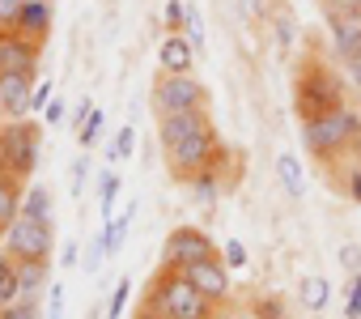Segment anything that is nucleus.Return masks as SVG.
<instances>
[{
  "instance_id": "obj_1",
  "label": "nucleus",
  "mask_w": 361,
  "mask_h": 319,
  "mask_svg": "<svg viewBox=\"0 0 361 319\" xmlns=\"http://www.w3.org/2000/svg\"><path fill=\"white\" fill-rule=\"evenodd\" d=\"M145 311H153L157 319H213V302L188 281V272H170L161 268L153 281H149V294L140 302Z\"/></svg>"
},
{
  "instance_id": "obj_2",
  "label": "nucleus",
  "mask_w": 361,
  "mask_h": 319,
  "mask_svg": "<svg viewBox=\"0 0 361 319\" xmlns=\"http://www.w3.org/2000/svg\"><path fill=\"white\" fill-rule=\"evenodd\" d=\"M302 145H306V153L319 157V162H336L340 153H348L353 145H361V115L353 107H344L336 115L302 119Z\"/></svg>"
},
{
  "instance_id": "obj_3",
  "label": "nucleus",
  "mask_w": 361,
  "mask_h": 319,
  "mask_svg": "<svg viewBox=\"0 0 361 319\" xmlns=\"http://www.w3.org/2000/svg\"><path fill=\"white\" fill-rule=\"evenodd\" d=\"M293 107H298V115H302V119L336 115V111H344V107H348V98H344V81H340L327 64L310 60V64L293 77Z\"/></svg>"
},
{
  "instance_id": "obj_4",
  "label": "nucleus",
  "mask_w": 361,
  "mask_h": 319,
  "mask_svg": "<svg viewBox=\"0 0 361 319\" xmlns=\"http://www.w3.org/2000/svg\"><path fill=\"white\" fill-rule=\"evenodd\" d=\"M221 157H226V145H221L217 128H213V124H204V128H196L192 136H183L174 149H166V167H170V175H174V179L192 183L196 175L217 171V167H221Z\"/></svg>"
},
{
  "instance_id": "obj_5",
  "label": "nucleus",
  "mask_w": 361,
  "mask_h": 319,
  "mask_svg": "<svg viewBox=\"0 0 361 319\" xmlns=\"http://www.w3.org/2000/svg\"><path fill=\"white\" fill-rule=\"evenodd\" d=\"M39 153H43L39 119H9V124H0V167H5L9 175H18L26 183L35 175V167H39Z\"/></svg>"
},
{
  "instance_id": "obj_6",
  "label": "nucleus",
  "mask_w": 361,
  "mask_h": 319,
  "mask_svg": "<svg viewBox=\"0 0 361 319\" xmlns=\"http://www.w3.org/2000/svg\"><path fill=\"white\" fill-rule=\"evenodd\" d=\"M153 111L157 119L161 115H183V111H209V90L196 73L188 77H170V73H157L153 81Z\"/></svg>"
},
{
  "instance_id": "obj_7",
  "label": "nucleus",
  "mask_w": 361,
  "mask_h": 319,
  "mask_svg": "<svg viewBox=\"0 0 361 319\" xmlns=\"http://www.w3.org/2000/svg\"><path fill=\"white\" fill-rule=\"evenodd\" d=\"M5 251L22 264V260H43V264H51V251H56V226L51 222H39V217H18L5 234Z\"/></svg>"
},
{
  "instance_id": "obj_8",
  "label": "nucleus",
  "mask_w": 361,
  "mask_h": 319,
  "mask_svg": "<svg viewBox=\"0 0 361 319\" xmlns=\"http://www.w3.org/2000/svg\"><path fill=\"white\" fill-rule=\"evenodd\" d=\"M209 255H221V251H217V243H213L204 230H196V226H178V230H170L166 243H161V268H170V272H183V268H192V264H200V260H209Z\"/></svg>"
},
{
  "instance_id": "obj_9",
  "label": "nucleus",
  "mask_w": 361,
  "mask_h": 319,
  "mask_svg": "<svg viewBox=\"0 0 361 319\" xmlns=\"http://www.w3.org/2000/svg\"><path fill=\"white\" fill-rule=\"evenodd\" d=\"M327 26H331V43L340 60H348L361 47V0H336L327 9Z\"/></svg>"
},
{
  "instance_id": "obj_10",
  "label": "nucleus",
  "mask_w": 361,
  "mask_h": 319,
  "mask_svg": "<svg viewBox=\"0 0 361 319\" xmlns=\"http://www.w3.org/2000/svg\"><path fill=\"white\" fill-rule=\"evenodd\" d=\"M188 272V281L213 302V306H221V302H230V264L221 260V255H209V260H200V264H192V268H183Z\"/></svg>"
},
{
  "instance_id": "obj_11",
  "label": "nucleus",
  "mask_w": 361,
  "mask_h": 319,
  "mask_svg": "<svg viewBox=\"0 0 361 319\" xmlns=\"http://www.w3.org/2000/svg\"><path fill=\"white\" fill-rule=\"evenodd\" d=\"M43 43L30 35H0V73H35Z\"/></svg>"
},
{
  "instance_id": "obj_12",
  "label": "nucleus",
  "mask_w": 361,
  "mask_h": 319,
  "mask_svg": "<svg viewBox=\"0 0 361 319\" xmlns=\"http://www.w3.org/2000/svg\"><path fill=\"white\" fill-rule=\"evenodd\" d=\"M35 73H0V111L9 119H30V98H35Z\"/></svg>"
},
{
  "instance_id": "obj_13",
  "label": "nucleus",
  "mask_w": 361,
  "mask_h": 319,
  "mask_svg": "<svg viewBox=\"0 0 361 319\" xmlns=\"http://www.w3.org/2000/svg\"><path fill=\"white\" fill-rule=\"evenodd\" d=\"M200 52L192 47L188 35H166L161 47H157V73H170V77H188L196 68Z\"/></svg>"
},
{
  "instance_id": "obj_14",
  "label": "nucleus",
  "mask_w": 361,
  "mask_h": 319,
  "mask_svg": "<svg viewBox=\"0 0 361 319\" xmlns=\"http://www.w3.org/2000/svg\"><path fill=\"white\" fill-rule=\"evenodd\" d=\"M204 124H213V119H209V111L161 115V119H157V140H161V149H174L183 136H192V132H196V128H204Z\"/></svg>"
},
{
  "instance_id": "obj_15",
  "label": "nucleus",
  "mask_w": 361,
  "mask_h": 319,
  "mask_svg": "<svg viewBox=\"0 0 361 319\" xmlns=\"http://www.w3.org/2000/svg\"><path fill=\"white\" fill-rule=\"evenodd\" d=\"M22 200H26V188L18 175H9L0 167V234H5L18 217H22Z\"/></svg>"
},
{
  "instance_id": "obj_16",
  "label": "nucleus",
  "mask_w": 361,
  "mask_h": 319,
  "mask_svg": "<svg viewBox=\"0 0 361 319\" xmlns=\"http://www.w3.org/2000/svg\"><path fill=\"white\" fill-rule=\"evenodd\" d=\"M298 302H302V311L323 315V311H327V302H331V281H327V277H319V272H306V277L298 281Z\"/></svg>"
},
{
  "instance_id": "obj_17",
  "label": "nucleus",
  "mask_w": 361,
  "mask_h": 319,
  "mask_svg": "<svg viewBox=\"0 0 361 319\" xmlns=\"http://www.w3.org/2000/svg\"><path fill=\"white\" fill-rule=\"evenodd\" d=\"M18 35H30V39L47 43V35H51V0H26Z\"/></svg>"
},
{
  "instance_id": "obj_18",
  "label": "nucleus",
  "mask_w": 361,
  "mask_h": 319,
  "mask_svg": "<svg viewBox=\"0 0 361 319\" xmlns=\"http://www.w3.org/2000/svg\"><path fill=\"white\" fill-rule=\"evenodd\" d=\"M18 285H22V298H39L43 289H51V264H43V260H22V264H18Z\"/></svg>"
},
{
  "instance_id": "obj_19",
  "label": "nucleus",
  "mask_w": 361,
  "mask_h": 319,
  "mask_svg": "<svg viewBox=\"0 0 361 319\" xmlns=\"http://www.w3.org/2000/svg\"><path fill=\"white\" fill-rule=\"evenodd\" d=\"M22 298V285H18V260L9 251H0V306H9Z\"/></svg>"
},
{
  "instance_id": "obj_20",
  "label": "nucleus",
  "mask_w": 361,
  "mask_h": 319,
  "mask_svg": "<svg viewBox=\"0 0 361 319\" xmlns=\"http://www.w3.org/2000/svg\"><path fill=\"white\" fill-rule=\"evenodd\" d=\"M276 175H281V183H285V192H289L293 200L306 192V179H302V167H298V153H281V157H276Z\"/></svg>"
},
{
  "instance_id": "obj_21",
  "label": "nucleus",
  "mask_w": 361,
  "mask_h": 319,
  "mask_svg": "<svg viewBox=\"0 0 361 319\" xmlns=\"http://www.w3.org/2000/svg\"><path fill=\"white\" fill-rule=\"evenodd\" d=\"M22 213L26 217H39V222H51V192L43 183L26 188V200H22Z\"/></svg>"
},
{
  "instance_id": "obj_22",
  "label": "nucleus",
  "mask_w": 361,
  "mask_h": 319,
  "mask_svg": "<svg viewBox=\"0 0 361 319\" xmlns=\"http://www.w3.org/2000/svg\"><path fill=\"white\" fill-rule=\"evenodd\" d=\"M132 213H136V205L128 200V209H123V213H115V217L102 226V234H106V251H111V255L123 247V234H128V226H132Z\"/></svg>"
},
{
  "instance_id": "obj_23",
  "label": "nucleus",
  "mask_w": 361,
  "mask_h": 319,
  "mask_svg": "<svg viewBox=\"0 0 361 319\" xmlns=\"http://www.w3.org/2000/svg\"><path fill=\"white\" fill-rule=\"evenodd\" d=\"M188 188H192V200H196L200 209H213V205H217V192H221V183H217V171H209V175H196Z\"/></svg>"
},
{
  "instance_id": "obj_24",
  "label": "nucleus",
  "mask_w": 361,
  "mask_h": 319,
  "mask_svg": "<svg viewBox=\"0 0 361 319\" xmlns=\"http://www.w3.org/2000/svg\"><path fill=\"white\" fill-rule=\"evenodd\" d=\"M115 196H119V175L115 171H102L98 175V209H102L106 222L115 217Z\"/></svg>"
},
{
  "instance_id": "obj_25",
  "label": "nucleus",
  "mask_w": 361,
  "mask_h": 319,
  "mask_svg": "<svg viewBox=\"0 0 361 319\" xmlns=\"http://www.w3.org/2000/svg\"><path fill=\"white\" fill-rule=\"evenodd\" d=\"M106 255H111V251H106V234L98 230V234L85 243V260H81V268H85L90 277H98V272H102V264H106Z\"/></svg>"
},
{
  "instance_id": "obj_26",
  "label": "nucleus",
  "mask_w": 361,
  "mask_h": 319,
  "mask_svg": "<svg viewBox=\"0 0 361 319\" xmlns=\"http://www.w3.org/2000/svg\"><path fill=\"white\" fill-rule=\"evenodd\" d=\"M26 0H0V35H18Z\"/></svg>"
},
{
  "instance_id": "obj_27",
  "label": "nucleus",
  "mask_w": 361,
  "mask_h": 319,
  "mask_svg": "<svg viewBox=\"0 0 361 319\" xmlns=\"http://www.w3.org/2000/svg\"><path fill=\"white\" fill-rule=\"evenodd\" d=\"M102 119H106V115H102L98 107L85 115V124L77 128V140H81V149H94V145H98V136H102Z\"/></svg>"
},
{
  "instance_id": "obj_28",
  "label": "nucleus",
  "mask_w": 361,
  "mask_h": 319,
  "mask_svg": "<svg viewBox=\"0 0 361 319\" xmlns=\"http://www.w3.org/2000/svg\"><path fill=\"white\" fill-rule=\"evenodd\" d=\"M0 319H43L39 298H18V302H9V306H0Z\"/></svg>"
},
{
  "instance_id": "obj_29",
  "label": "nucleus",
  "mask_w": 361,
  "mask_h": 319,
  "mask_svg": "<svg viewBox=\"0 0 361 319\" xmlns=\"http://www.w3.org/2000/svg\"><path fill=\"white\" fill-rule=\"evenodd\" d=\"M161 22H166V35H183V22H188V5H183V0H166V9H161Z\"/></svg>"
},
{
  "instance_id": "obj_30",
  "label": "nucleus",
  "mask_w": 361,
  "mask_h": 319,
  "mask_svg": "<svg viewBox=\"0 0 361 319\" xmlns=\"http://www.w3.org/2000/svg\"><path fill=\"white\" fill-rule=\"evenodd\" d=\"M183 35L192 39V47H196V52H204V18H200V9H196V5H188V22H183Z\"/></svg>"
},
{
  "instance_id": "obj_31",
  "label": "nucleus",
  "mask_w": 361,
  "mask_h": 319,
  "mask_svg": "<svg viewBox=\"0 0 361 319\" xmlns=\"http://www.w3.org/2000/svg\"><path fill=\"white\" fill-rule=\"evenodd\" d=\"M128 298H132V281H128V277H119V285H115V294H111V302H106V319H123Z\"/></svg>"
},
{
  "instance_id": "obj_32",
  "label": "nucleus",
  "mask_w": 361,
  "mask_h": 319,
  "mask_svg": "<svg viewBox=\"0 0 361 319\" xmlns=\"http://www.w3.org/2000/svg\"><path fill=\"white\" fill-rule=\"evenodd\" d=\"M340 268H344L348 277L361 272V243H344V247H340Z\"/></svg>"
},
{
  "instance_id": "obj_33",
  "label": "nucleus",
  "mask_w": 361,
  "mask_h": 319,
  "mask_svg": "<svg viewBox=\"0 0 361 319\" xmlns=\"http://www.w3.org/2000/svg\"><path fill=\"white\" fill-rule=\"evenodd\" d=\"M344 319H361V272L348 281V302H344Z\"/></svg>"
},
{
  "instance_id": "obj_34",
  "label": "nucleus",
  "mask_w": 361,
  "mask_h": 319,
  "mask_svg": "<svg viewBox=\"0 0 361 319\" xmlns=\"http://www.w3.org/2000/svg\"><path fill=\"white\" fill-rule=\"evenodd\" d=\"M132 149H136V128L123 124L119 136H115V157H132Z\"/></svg>"
},
{
  "instance_id": "obj_35",
  "label": "nucleus",
  "mask_w": 361,
  "mask_h": 319,
  "mask_svg": "<svg viewBox=\"0 0 361 319\" xmlns=\"http://www.w3.org/2000/svg\"><path fill=\"white\" fill-rule=\"evenodd\" d=\"M221 260H226L230 268H243V264H247V247H243L238 239H230V243H226V251H221Z\"/></svg>"
},
{
  "instance_id": "obj_36",
  "label": "nucleus",
  "mask_w": 361,
  "mask_h": 319,
  "mask_svg": "<svg viewBox=\"0 0 361 319\" xmlns=\"http://www.w3.org/2000/svg\"><path fill=\"white\" fill-rule=\"evenodd\" d=\"M259 319H285V302L272 294V298H264L259 302Z\"/></svg>"
},
{
  "instance_id": "obj_37",
  "label": "nucleus",
  "mask_w": 361,
  "mask_h": 319,
  "mask_svg": "<svg viewBox=\"0 0 361 319\" xmlns=\"http://www.w3.org/2000/svg\"><path fill=\"white\" fill-rule=\"evenodd\" d=\"M85 175H90V157H77V162H73V196H81Z\"/></svg>"
},
{
  "instance_id": "obj_38",
  "label": "nucleus",
  "mask_w": 361,
  "mask_h": 319,
  "mask_svg": "<svg viewBox=\"0 0 361 319\" xmlns=\"http://www.w3.org/2000/svg\"><path fill=\"white\" fill-rule=\"evenodd\" d=\"M47 107H51V85L39 81V85H35V98H30V111H47Z\"/></svg>"
},
{
  "instance_id": "obj_39",
  "label": "nucleus",
  "mask_w": 361,
  "mask_h": 319,
  "mask_svg": "<svg viewBox=\"0 0 361 319\" xmlns=\"http://www.w3.org/2000/svg\"><path fill=\"white\" fill-rule=\"evenodd\" d=\"M77 255H81V247H77V239H68V243H64V251H60V268L77 264Z\"/></svg>"
},
{
  "instance_id": "obj_40",
  "label": "nucleus",
  "mask_w": 361,
  "mask_h": 319,
  "mask_svg": "<svg viewBox=\"0 0 361 319\" xmlns=\"http://www.w3.org/2000/svg\"><path fill=\"white\" fill-rule=\"evenodd\" d=\"M47 298H51V319H60V315H64V285H51Z\"/></svg>"
},
{
  "instance_id": "obj_41",
  "label": "nucleus",
  "mask_w": 361,
  "mask_h": 319,
  "mask_svg": "<svg viewBox=\"0 0 361 319\" xmlns=\"http://www.w3.org/2000/svg\"><path fill=\"white\" fill-rule=\"evenodd\" d=\"M43 119H47V124H60V119H64V98H51V107L43 111Z\"/></svg>"
},
{
  "instance_id": "obj_42",
  "label": "nucleus",
  "mask_w": 361,
  "mask_h": 319,
  "mask_svg": "<svg viewBox=\"0 0 361 319\" xmlns=\"http://www.w3.org/2000/svg\"><path fill=\"white\" fill-rule=\"evenodd\" d=\"M289 26H293L289 18H281V22H276V35H281V43H285V47H289V39H293V30H289Z\"/></svg>"
},
{
  "instance_id": "obj_43",
  "label": "nucleus",
  "mask_w": 361,
  "mask_h": 319,
  "mask_svg": "<svg viewBox=\"0 0 361 319\" xmlns=\"http://www.w3.org/2000/svg\"><path fill=\"white\" fill-rule=\"evenodd\" d=\"M348 196H353V200H361V167H357V171H353V179H348Z\"/></svg>"
},
{
  "instance_id": "obj_44",
  "label": "nucleus",
  "mask_w": 361,
  "mask_h": 319,
  "mask_svg": "<svg viewBox=\"0 0 361 319\" xmlns=\"http://www.w3.org/2000/svg\"><path fill=\"white\" fill-rule=\"evenodd\" d=\"M247 5V13H264V0H243Z\"/></svg>"
},
{
  "instance_id": "obj_45",
  "label": "nucleus",
  "mask_w": 361,
  "mask_h": 319,
  "mask_svg": "<svg viewBox=\"0 0 361 319\" xmlns=\"http://www.w3.org/2000/svg\"><path fill=\"white\" fill-rule=\"evenodd\" d=\"M344 64H353V68H361V47H357V52H353V56H348Z\"/></svg>"
},
{
  "instance_id": "obj_46",
  "label": "nucleus",
  "mask_w": 361,
  "mask_h": 319,
  "mask_svg": "<svg viewBox=\"0 0 361 319\" xmlns=\"http://www.w3.org/2000/svg\"><path fill=\"white\" fill-rule=\"evenodd\" d=\"M132 319H157V315H153V311H145V306H140V311H136V315H132Z\"/></svg>"
},
{
  "instance_id": "obj_47",
  "label": "nucleus",
  "mask_w": 361,
  "mask_h": 319,
  "mask_svg": "<svg viewBox=\"0 0 361 319\" xmlns=\"http://www.w3.org/2000/svg\"><path fill=\"white\" fill-rule=\"evenodd\" d=\"M327 5H336V0H327Z\"/></svg>"
}]
</instances>
